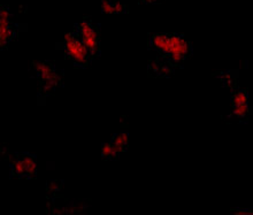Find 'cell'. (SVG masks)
<instances>
[{
  "label": "cell",
  "instance_id": "6da1fadb",
  "mask_svg": "<svg viewBox=\"0 0 253 215\" xmlns=\"http://www.w3.org/2000/svg\"><path fill=\"white\" fill-rule=\"evenodd\" d=\"M65 51L67 58L77 66H86L89 63V52L84 45L79 31L75 30L65 35Z\"/></svg>",
  "mask_w": 253,
  "mask_h": 215
},
{
  "label": "cell",
  "instance_id": "7a4b0ae2",
  "mask_svg": "<svg viewBox=\"0 0 253 215\" xmlns=\"http://www.w3.org/2000/svg\"><path fill=\"white\" fill-rule=\"evenodd\" d=\"M76 29L79 31L80 37L82 38L90 56H98L99 54V30L98 27L89 20H84L77 24Z\"/></svg>",
  "mask_w": 253,
  "mask_h": 215
},
{
  "label": "cell",
  "instance_id": "3957f363",
  "mask_svg": "<svg viewBox=\"0 0 253 215\" xmlns=\"http://www.w3.org/2000/svg\"><path fill=\"white\" fill-rule=\"evenodd\" d=\"M159 52L168 56L181 55L187 58L190 53V44L180 35H168Z\"/></svg>",
  "mask_w": 253,
  "mask_h": 215
},
{
  "label": "cell",
  "instance_id": "277c9868",
  "mask_svg": "<svg viewBox=\"0 0 253 215\" xmlns=\"http://www.w3.org/2000/svg\"><path fill=\"white\" fill-rule=\"evenodd\" d=\"M35 69L38 75L41 76L42 81L44 83V89L48 91L53 89L54 86L59 83V77L55 74L53 67H52L48 62H37L35 63Z\"/></svg>",
  "mask_w": 253,
  "mask_h": 215
},
{
  "label": "cell",
  "instance_id": "5b68a950",
  "mask_svg": "<svg viewBox=\"0 0 253 215\" xmlns=\"http://www.w3.org/2000/svg\"><path fill=\"white\" fill-rule=\"evenodd\" d=\"M129 143V135L126 132H121L118 133L113 137V140H112V145H113V154L114 159L118 158L120 154L126 151V146H128Z\"/></svg>",
  "mask_w": 253,
  "mask_h": 215
},
{
  "label": "cell",
  "instance_id": "8992f818",
  "mask_svg": "<svg viewBox=\"0 0 253 215\" xmlns=\"http://www.w3.org/2000/svg\"><path fill=\"white\" fill-rule=\"evenodd\" d=\"M14 33H15V26L12 23L6 28H0V46L1 48H5L12 38L14 37Z\"/></svg>",
  "mask_w": 253,
  "mask_h": 215
},
{
  "label": "cell",
  "instance_id": "52a82bcc",
  "mask_svg": "<svg viewBox=\"0 0 253 215\" xmlns=\"http://www.w3.org/2000/svg\"><path fill=\"white\" fill-rule=\"evenodd\" d=\"M12 169H13V175H15V176H28L27 166L23 162V160L21 159V157L17 158V159L13 162Z\"/></svg>",
  "mask_w": 253,
  "mask_h": 215
},
{
  "label": "cell",
  "instance_id": "ba28073f",
  "mask_svg": "<svg viewBox=\"0 0 253 215\" xmlns=\"http://www.w3.org/2000/svg\"><path fill=\"white\" fill-rule=\"evenodd\" d=\"M248 92L245 90H241L236 92L235 94H233V98H231V106L236 107L240 106L242 104H248Z\"/></svg>",
  "mask_w": 253,
  "mask_h": 215
},
{
  "label": "cell",
  "instance_id": "9c48e42d",
  "mask_svg": "<svg viewBox=\"0 0 253 215\" xmlns=\"http://www.w3.org/2000/svg\"><path fill=\"white\" fill-rule=\"evenodd\" d=\"M168 36V34H156L151 37L150 43H151V47L154 48V50H160V47L163 46L165 41Z\"/></svg>",
  "mask_w": 253,
  "mask_h": 215
},
{
  "label": "cell",
  "instance_id": "30bf717a",
  "mask_svg": "<svg viewBox=\"0 0 253 215\" xmlns=\"http://www.w3.org/2000/svg\"><path fill=\"white\" fill-rule=\"evenodd\" d=\"M101 157H103L104 159H114L112 142L103 144V146H101Z\"/></svg>",
  "mask_w": 253,
  "mask_h": 215
},
{
  "label": "cell",
  "instance_id": "8fae6325",
  "mask_svg": "<svg viewBox=\"0 0 253 215\" xmlns=\"http://www.w3.org/2000/svg\"><path fill=\"white\" fill-rule=\"evenodd\" d=\"M233 113L234 115H236L237 118H244L245 115L249 113V106L248 104H242L240 106H236V107H233Z\"/></svg>",
  "mask_w": 253,
  "mask_h": 215
},
{
  "label": "cell",
  "instance_id": "7c38bea8",
  "mask_svg": "<svg viewBox=\"0 0 253 215\" xmlns=\"http://www.w3.org/2000/svg\"><path fill=\"white\" fill-rule=\"evenodd\" d=\"M101 8H103V12L106 14H115L112 0H101Z\"/></svg>",
  "mask_w": 253,
  "mask_h": 215
},
{
  "label": "cell",
  "instance_id": "4fadbf2b",
  "mask_svg": "<svg viewBox=\"0 0 253 215\" xmlns=\"http://www.w3.org/2000/svg\"><path fill=\"white\" fill-rule=\"evenodd\" d=\"M112 2H113V8H114L115 14L126 12V7L122 5V3L119 1V0H112Z\"/></svg>",
  "mask_w": 253,
  "mask_h": 215
},
{
  "label": "cell",
  "instance_id": "5bb4252c",
  "mask_svg": "<svg viewBox=\"0 0 253 215\" xmlns=\"http://www.w3.org/2000/svg\"><path fill=\"white\" fill-rule=\"evenodd\" d=\"M233 214H253V210H233Z\"/></svg>",
  "mask_w": 253,
  "mask_h": 215
},
{
  "label": "cell",
  "instance_id": "9a60e30c",
  "mask_svg": "<svg viewBox=\"0 0 253 215\" xmlns=\"http://www.w3.org/2000/svg\"><path fill=\"white\" fill-rule=\"evenodd\" d=\"M58 188H59V185L55 184V182H52V183H50V184H48V190H50V189L55 190V189H58Z\"/></svg>",
  "mask_w": 253,
  "mask_h": 215
},
{
  "label": "cell",
  "instance_id": "2e32d148",
  "mask_svg": "<svg viewBox=\"0 0 253 215\" xmlns=\"http://www.w3.org/2000/svg\"><path fill=\"white\" fill-rule=\"evenodd\" d=\"M143 2H146V3H151V2H156L157 0H142Z\"/></svg>",
  "mask_w": 253,
  "mask_h": 215
}]
</instances>
